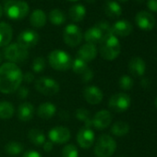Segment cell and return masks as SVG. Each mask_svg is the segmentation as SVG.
<instances>
[{
    "label": "cell",
    "instance_id": "obj_1",
    "mask_svg": "<svg viewBox=\"0 0 157 157\" xmlns=\"http://www.w3.org/2000/svg\"><path fill=\"white\" fill-rule=\"evenodd\" d=\"M23 81L21 68L14 63H5L0 67V92L3 94L15 93Z\"/></svg>",
    "mask_w": 157,
    "mask_h": 157
},
{
    "label": "cell",
    "instance_id": "obj_2",
    "mask_svg": "<svg viewBox=\"0 0 157 157\" xmlns=\"http://www.w3.org/2000/svg\"><path fill=\"white\" fill-rule=\"evenodd\" d=\"M29 5L21 0H10L5 4V13L12 21H21L29 13Z\"/></svg>",
    "mask_w": 157,
    "mask_h": 157
},
{
    "label": "cell",
    "instance_id": "obj_3",
    "mask_svg": "<svg viewBox=\"0 0 157 157\" xmlns=\"http://www.w3.org/2000/svg\"><path fill=\"white\" fill-rule=\"evenodd\" d=\"M121 45L117 36L111 35L101 43L100 54L105 60H115L120 54Z\"/></svg>",
    "mask_w": 157,
    "mask_h": 157
},
{
    "label": "cell",
    "instance_id": "obj_4",
    "mask_svg": "<svg viewBox=\"0 0 157 157\" xmlns=\"http://www.w3.org/2000/svg\"><path fill=\"white\" fill-rule=\"evenodd\" d=\"M117 149V142L108 134L101 135L95 143L94 153L97 157H111Z\"/></svg>",
    "mask_w": 157,
    "mask_h": 157
},
{
    "label": "cell",
    "instance_id": "obj_5",
    "mask_svg": "<svg viewBox=\"0 0 157 157\" xmlns=\"http://www.w3.org/2000/svg\"><path fill=\"white\" fill-rule=\"evenodd\" d=\"M48 61L50 66L59 71H65L71 68L72 59L70 56L62 50H54L48 56Z\"/></svg>",
    "mask_w": 157,
    "mask_h": 157
},
{
    "label": "cell",
    "instance_id": "obj_6",
    "mask_svg": "<svg viewBox=\"0 0 157 157\" xmlns=\"http://www.w3.org/2000/svg\"><path fill=\"white\" fill-rule=\"evenodd\" d=\"M4 56L10 63H21L28 58V49L22 47L18 43L9 44L4 50Z\"/></svg>",
    "mask_w": 157,
    "mask_h": 157
},
{
    "label": "cell",
    "instance_id": "obj_7",
    "mask_svg": "<svg viewBox=\"0 0 157 157\" xmlns=\"http://www.w3.org/2000/svg\"><path fill=\"white\" fill-rule=\"evenodd\" d=\"M35 89L44 95L52 96L59 92L58 82L52 78L42 77L35 82Z\"/></svg>",
    "mask_w": 157,
    "mask_h": 157
},
{
    "label": "cell",
    "instance_id": "obj_8",
    "mask_svg": "<svg viewBox=\"0 0 157 157\" xmlns=\"http://www.w3.org/2000/svg\"><path fill=\"white\" fill-rule=\"evenodd\" d=\"M130 96L125 93H118L112 95L108 102V106L111 110L117 113H123L130 106Z\"/></svg>",
    "mask_w": 157,
    "mask_h": 157
},
{
    "label": "cell",
    "instance_id": "obj_9",
    "mask_svg": "<svg viewBox=\"0 0 157 157\" xmlns=\"http://www.w3.org/2000/svg\"><path fill=\"white\" fill-rule=\"evenodd\" d=\"M63 38L67 45L71 47H76L82 41V33L77 25L68 24L64 30Z\"/></svg>",
    "mask_w": 157,
    "mask_h": 157
},
{
    "label": "cell",
    "instance_id": "obj_10",
    "mask_svg": "<svg viewBox=\"0 0 157 157\" xmlns=\"http://www.w3.org/2000/svg\"><path fill=\"white\" fill-rule=\"evenodd\" d=\"M72 70L78 74L82 76V78L84 83H87L91 82L94 78V72L93 70L88 67L87 63L84 62L83 60L80 58H76L74 61H72V66H71Z\"/></svg>",
    "mask_w": 157,
    "mask_h": 157
},
{
    "label": "cell",
    "instance_id": "obj_11",
    "mask_svg": "<svg viewBox=\"0 0 157 157\" xmlns=\"http://www.w3.org/2000/svg\"><path fill=\"white\" fill-rule=\"evenodd\" d=\"M48 136H49V140H51L53 143L63 144L69 140L71 134L67 128L63 126H56L52 129H50Z\"/></svg>",
    "mask_w": 157,
    "mask_h": 157
},
{
    "label": "cell",
    "instance_id": "obj_12",
    "mask_svg": "<svg viewBox=\"0 0 157 157\" xmlns=\"http://www.w3.org/2000/svg\"><path fill=\"white\" fill-rule=\"evenodd\" d=\"M135 22L137 26L143 31H151L155 25L154 16L148 11H139L135 16Z\"/></svg>",
    "mask_w": 157,
    "mask_h": 157
},
{
    "label": "cell",
    "instance_id": "obj_13",
    "mask_svg": "<svg viewBox=\"0 0 157 157\" xmlns=\"http://www.w3.org/2000/svg\"><path fill=\"white\" fill-rule=\"evenodd\" d=\"M39 34L33 30H25L18 36V44L22 47L29 49L35 46L39 42Z\"/></svg>",
    "mask_w": 157,
    "mask_h": 157
},
{
    "label": "cell",
    "instance_id": "obj_14",
    "mask_svg": "<svg viewBox=\"0 0 157 157\" xmlns=\"http://www.w3.org/2000/svg\"><path fill=\"white\" fill-rule=\"evenodd\" d=\"M95 140L94 132L91 129V128H82L78 130L77 134V141L82 148L89 149L93 146Z\"/></svg>",
    "mask_w": 157,
    "mask_h": 157
},
{
    "label": "cell",
    "instance_id": "obj_15",
    "mask_svg": "<svg viewBox=\"0 0 157 157\" xmlns=\"http://www.w3.org/2000/svg\"><path fill=\"white\" fill-rule=\"evenodd\" d=\"M112 122V115L108 110H100L93 117V126L99 130L105 129L110 126Z\"/></svg>",
    "mask_w": 157,
    "mask_h": 157
},
{
    "label": "cell",
    "instance_id": "obj_16",
    "mask_svg": "<svg viewBox=\"0 0 157 157\" xmlns=\"http://www.w3.org/2000/svg\"><path fill=\"white\" fill-rule=\"evenodd\" d=\"M84 99L91 105H98L102 102L104 94L96 86H88L83 90Z\"/></svg>",
    "mask_w": 157,
    "mask_h": 157
},
{
    "label": "cell",
    "instance_id": "obj_17",
    "mask_svg": "<svg viewBox=\"0 0 157 157\" xmlns=\"http://www.w3.org/2000/svg\"><path fill=\"white\" fill-rule=\"evenodd\" d=\"M129 73L134 77H141L144 75L146 70V63L140 56L132 57L128 65Z\"/></svg>",
    "mask_w": 157,
    "mask_h": 157
},
{
    "label": "cell",
    "instance_id": "obj_18",
    "mask_svg": "<svg viewBox=\"0 0 157 157\" xmlns=\"http://www.w3.org/2000/svg\"><path fill=\"white\" fill-rule=\"evenodd\" d=\"M111 27H112L113 34L115 36L126 37V36H128L133 31L132 24L129 21H126V20L117 21Z\"/></svg>",
    "mask_w": 157,
    "mask_h": 157
},
{
    "label": "cell",
    "instance_id": "obj_19",
    "mask_svg": "<svg viewBox=\"0 0 157 157\" xmlns=\"http://www.w3.org/2000/svg\"><path fill=\"white\" fill-rule=\"evenodd\" d=\"M97 56V49L94 44H83L78 51L77 57L83 60L84 62L88 63L93 61Z\"/></svg>",
    "mask_w": 157,
    "mask_h": 157
},
{
    "label": "cell",
    "instance_id": "obj_20",
    "mask_svg": "<svg viewBox=\"0 0 157 157\" xmlns=\"http://www.w3.org/2000/svg\"><path fill=\"white\" fill-rule=\"evenodd\" d=\"M84 39L87 44H92L95 45L96 44H101L105 40V37L97 25H94L86 31L84 34Z\"/></svg>",
    "mask_w": 157,
    "mask_h": 157
},
{
    "label": "cell",
    "instance_id": "obj_21",
    "mask_svg": "<svg viewBox=\"0 0 157 157\" xmlns=\"http://www.w3.org/2000/svg\"><path fill=\"white\" fill-rule=\"evenodd\" d=\"M13 36V31L10 24L0 22V47L8 46Z\"/></svg>",
    "mask_w": 157,
    "mask_h": 157
},
{
    "label": "cell",
    "instance_id": "obj_22",
    "mask_svg": "<svg viewBox=\"0 0 157 157\" xmlns=\"http://www.w3.org/2000/svg\"><path fill=\"white\" fill-rule=\"evenodd\" d=\"M56 112V105L52 103H49V102H45V103L41 104L37 109L38 117L42 119H44V120H48L51 117H53L55 116Z\"/></svg>",
    "mask_w": 157,
    "mask_h": 157
},
{
    "label": "cell",
    "instance_id": "obj_23",
    "mask_svg": "<svg viewBox=\"0 0 157 157\" xmlns=\"http://www.w3.org/2000/svg\"><path fill=\"white\" fill-rule=\"evenodd\" d=\"M34 114V107L30 103H23L19 106L18 117L21 121L27 122L30 121Z\"/></svg>",
    "mask_w": 157,
    "mask_h": 157
},
{
    "label": "cell",
    "instance_id": "obj_24",
    "mask_svg": "<svg viewBox=\"0 0 157 157\" xmlns=\"http://www.w3.org/2000/svg\"><path fill=\"white\" fill-rule=\"evenodd\" d=\"M30 23L34 28H43L46 23V15L42 10H35L31 14Z\"/></svg>",
    "mask_w": 157,
    "mask_h": 157
},
{
    "label": "cell",
    "instance_id": "obj_25",
    "mask_svg": "<svg viewBox=\"0 0 157 157\" xmlns=\"http://www.w3.org/2000/svg\"><path fill=\"white\" fill-rule=\"evenodd\" d=\"M68 15H69V18L71 19V21H73L75 22H80L84 19V17L86 15V9L84 6L81 5V4L73 5L69 9Z\"/></svg>",
    "mask_w": 157,
    "mask_h": 157
},
{
    "label": "cell",
    "instance_id": "obj_26",
    "mask_svg": "<svg viewBox=\"0 0 157 157\" xmlns=\"http://www.w3.org/2000/svg\"><path fill=\"white\" fill-rule=\"evenodd\" d=\"M105 12L109 18H118L122 14V8L116 1H108L105 6Z\"/></svg>",
    "mask_w": 157,
    "mask_h": 157
},
{
    "label": "cell",
    "instance_id": "obj_27",
    "mask_svg": "<svg viewBox=\"0 0 157 157\" xmlns=\"http://www.w3.org/2000/svg\"><path fill=\"white\" fill-rule=\"evenodd\" d=\"M129 129H130L129 125L127 122H125V121H117L116 123L113 124V126L111 128V132L115 136L123 137V136L127 135L129 132Z\"/></svg>",
    "mask_w": 157,
    "mask_h": 157
},
{
    "label": "cell",
    "instance_id": "obj_28",
    "mask_svg": "<svg viewBox=\"0 0 157 157\" xmlns=\"http://www.w3.org/2000/svg\"><path fill=\"white\" fill-rule=\"evenodd\" d=\"M28 138L34 145H37V146L43 145L44 142L45 141L44 133L41 129H38V128L31 129L28 133Z\"/></svg>",
    "mask_w": 157,
    "mask_h": 157
},
{
    "label": "cell",
    "instance_id": "obj_29",
    "mask_svg": "<svg viewBox=\"0 0 157 157\" xmlns=\"http://www.w3.org/2000/svg\"><path fill=\"white\" fill-rule=\"evenodd\" d=\"M14 106L11 103L7 101L0 102V118L9 119L11 118L14 115Z\"/></svg>",
    "mask_w": 157,
    "mask_h": 157
},
{
    "label": "cell",
    "instance_id": "obj_30",
    "mask_svg": "<svg viewBox=\"0 0 157 157\" xmlns=\"http://www.w3.org/2000/svg\"><path fill=\"white\" fill-rule=\"evenodd\" d=\"M76 117L80 121L85 124L86 128H91L93 126V117L91 113L85 108H78L76 111Z\"/></svg>",
    "mask_w": 157,
    "mask_h": 157
},
{
    "label": "cell",
    "instance_id": "obj_31",
    "mask_svg": "<svg viewBox=\"0 0 157 157\" xmlns=\"http://www.w3.org/2000/svg\"><path fill=\"white\" fill-rule=\"evenodd\" d=\"M49 21L52 24L61 25L66 21V15L61 10L56 9V10H53L50 11Z\"/></svg>",
    "mask_w": 157,
    "mask_h": 157
},
{
    "label": "cell",
    "instance_id": "obj_32",
    "mask_svg": "<svg viewBox=\"0 0 157 157\" xmlns=\"http://www.w3.org/2000/svg\"><path fill=\"white\" fill-rule=\"evenodd\" d=\"M22 150L23 145L18 141H10L5 146V151L11 156L19 155L22 151Z\"/></svg>",
    "mask_w": 157,
    "mask_h": 157
},
{
    "label": "cell",
    "instance_id": "obj_33",
    "mask_svg": "<svg viewBox=\"0 0 157 157\" xmlns=\"http://www.w3.org/2000/svg\"><path fill=\"white\" fill-rule=\"evenodd\" d=\"M118 84H119V87L123 91H130L134 85V82H133V78L130 76L123 75L119 78Z\"/></svg>",
    "mask_w": 157,
    "mask_h": 157
},
{
    "label": "cell",
    "instance_id": "obj_34",
    "mask_svg": "<svg viewBox=\"0 0 157 157\" xmlns=\"http://www.w3.org/2000/svg\"><path fill=\"white\" fill-rule=\"evenodd\" d=\"M62 157H78V151L75 145L67 144L62 150Z\"/></svg>",
    "mask_w": 157,
    "mask_h": 157
},
{
    "label": "cell",
    "instance_id": "obj_35",
    "mask_svg": "<svg viewBox=\"0 0 157 157\" xmlns=\"http://www.w3.org/2000/svg\"><path fill=\"white\" fill-rule=\"evenodd\" d=\"M45 67V60L44 57L42 56H39V57H36L33 63V69L34 72H42Z\"/></svg>",
    "mask_w": 157,
    "mask_h": 157
},
{
    "label": "cell",
    "instance_id": "obj_36",
    "mask_svg": "<svg viewBox=\"0 0 157 157\" xmlns=\"http://www.w3.org/2000/svg\"><path fill=\"white\" fill-rule=\"evenodd\" d=\"M18 95L21 99H25L29 95V90L26 87H20L18 89Z\"/></svg>",
    "mask_w": 157,
    "mask_h": 157
},
{
    "label": "cell",
    "instance_id": "obj_37",
    "mask_svg": "<svg viewBox=\"0 0 157 157\" xmlns=\"http://www.w3.org/2000/svg\"><path fill=\"white\" fill-rule=\"evenodd\" d=\"M147 7L152 12H157V0H147Z\"/></svg>",
    "mask_w": 157,
    "mask_h": 157
},
{
    "label": "cell",
    "instance_id": "obj_38",
    "mask_svg": "<svg viewBox=\"0 0 157 157\" xmlns=\"http://www.w3.org/2000/svg\"><path fill=\"white\" fill-rule=\"evenodd\" d=\"M22 157H42V155H41V153L40 152H38V151H26L24 154H23V156Z\"/></svg>",
    "mask_w": 157,
    "mask_h": 157
},
{
    "label": "cell",
    "instance_id": "obj_39",
    "mask_svg": "<svg viewBox=\"0 0 157 157\" xmlns=\"http://www.w3.org/2000/svg\"><path fill=\"white\" fill-rule=\"evenodd\" d=\"M23 80L25 81V82L31 83V82H33V80H34V76H33L31 72H26V73L23 75Z\"/></svg>",
    "mask_w": 157,
    "mask_h": 157
},
{
    "label": "cell",
    "instance_id": "obj_40",
    "mask_svg": "<svg viewBox=\"0 0 157 157\" xmlns=\"http://www.w3.org/2000/svg\"><path fill=\"white\" fill-rule=\"evenodd\" d=\"M53 145H54V143H53L51 140H45V141L44 142V144H43L44 150L45 151H50L53 149Z\"/></svg>",
    "mask_w": 157,
    "mask_h": 157
},
{
    "label": "cell",
    "instance_id": "obj_41",
    "mask_svg": "<svg viewBox=\"0 0 157 157\" xmlns=\"http://www.w3.org/2000/svg\"><path fill=\"white\" fill-rule=\"evenodd\" d=\"M146 84H148V86H150V82H149L148 78H143V80H141V85H142V87L145 88V89H147Z\"/></svg>",
    "mask_w": 157,
    "mask_h": 157
},
{
    "label": "cell",
    "instance_id": "obj_42",
    "mask_svg": "<svg viewBox=\"0 0 157 157\" xmlns=\"http://www.w3.org/2000/svg\"><path fill=\"white\" fill-rule=\"evenodd\" d=\"M85 1L87 2V3H90V4H94L96 0H85Z\"/></svg>",
    "mask_w": 157,
    "mask_h": 157
},
{
    "label": "cell",
    "instance_id": "obj_43",
    "mask_svg": "<svg viewBox=\"0 0 157 157\" xmlns=\"http://www.w3.org/2000/svg\"><path fill=\"white\" fill-rule=\"evenodd\" d=\"M2 14H3V9H2L1 5H0V18H1Z\"/></svg>",
    "mask_w": 157,
    "mask_h": 157
},
{
    "label": "cell",
    "instance_id": "obj_44",
    "mask_svg": "<svg viewBox=\"0 0 157 157\" xmlns=\"http://www.w3.org/2000/svg\"><path fill=\"white\" fill-rule=\"evenodd\" d=\"M1 61H2V56L0 54V64H1Z\"/></svg>",
    "mask_w": 157,
    "mask_h": 157
},
{
    "label": "cell",
    "instance_id": "obj_45",
    "mask_svg": "<svg viewBox=\"0 0 157 157\" xmlns=\"http://www.w3.org/2000/svg\"><path fill=\"white\" fill-rule=\"evenodd\" d=\"M118 1H121V2H126V1H128V0H118Z\"/></svg>",
    "mask_w": 157,
    "mask_h": 157
},
{
    "label": "cell",
    "instance_id": "obj_46",
    "mask_svg": "<svg viewBox=\"0 0 157 157\" xmlns=\"http://www.w3.org/2000/svg\"><path fill=\"white\" fill-rule=\"evenodd\" d=\"M155 106L157 107V97H156V99H155Z\"/></svg>",
    "mask_w": 157,
    "mask_h": 157
},
{
    "label": "cell",
    "instance_id": "obj_47",
    "mask_svg": "<svg viewBox=\"0 0 157 157\" xmlns=\"http://www.w3.org/2000/svg\"><path fill=\"white\" fill-rule=\"evenodd\" d=\"M69 1H77V0H69Z\"/></svg>",
    "mask_w": 157,
    "mask_h": 157
}]
</instances>
